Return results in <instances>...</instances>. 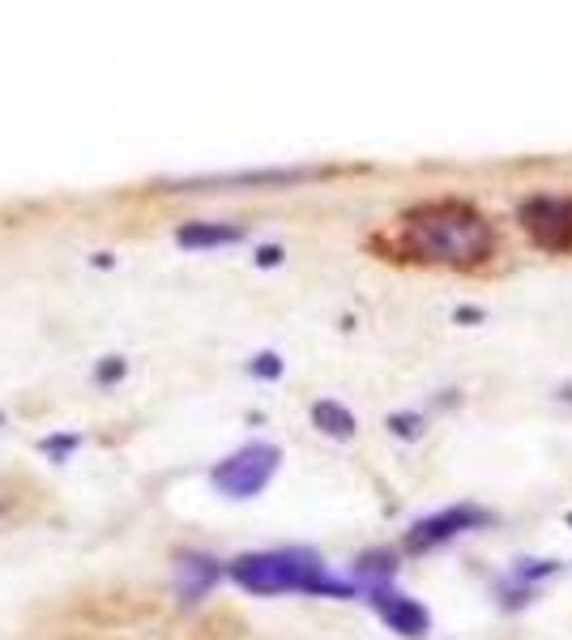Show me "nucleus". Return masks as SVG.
Here are the masks:
<instances>
[{
	"instance_id": "nucleus-1",
	"label": "nucleus",
	"mask_w": 572,
	"mask_h": 640,
	"mask_svg": "<svg viewBox=\"0 0 572 640\" xmlns=\"http://www.w3.org/2000/svg\"><path fill=\"white\" fill-rule=\"evenodd\" d=\"M231 577H235V585L253 593H333V597L351 593L346 581H333L325 572L320 555L308 546L240 555V559H231Z\"/></svg>"
},
{
	"instance_id": "nucleus-2",
	"label": "nucleus",
	"mask_w": 572,
	"mask_h": 640,
	"mask_svg": "<svg viewBox=\"0 0 572 640\" xmlns=\"http://www.w3.org/2000/svg\"><path fill=\"white\" fill-rule=\"evenodd\" d=\"M411 231H415L418 252L436 256V261H478L491 247L487 218L474 214L470 205H458V201H440V205L418 209L411 218Z\"/></svg>"
},
{
	"instance_id": "nucleus-3",
	"label": "nucleus",
	"mask_w": 572,
	"mask_h": 640,
	"mask_svg": "<svg viewBox=\"0 0 572 640\" xmlns=\"http://www.w3.org/2000/svg\"><path fill=\"white\" fill-rule=\"evenodd\" d=\"M278 461H282V452H278L273 444H265V440L244 444L240 452H231L227 461L214 466V487L222 495H231V499H253V495L265 492V483L273 479Z\"/></svg>"
},
{
	"instance_id": "nucleus-4",
	"label": "nucleus",
	"mask_w": 572,
	"mask_h": 640,
	"mask_svg": "<svg viewBox=\"0 0 572 640\" xmlns=\"http://www.w3.org/2000/svg\"><path fill=\"white\" fill-rule=\"evenodd\" d=\"M521 222L543 247H569L572 244V201L560 197H534L521 205Z\"/></svg>"
},
{
	"instance_id": "nucleus-5",
	"label": "nucleus",
	"mask_w": 572,
	"mask_h": 640,
	"mask_svg": "<svg viewBox=\"0 0 572 640\" xmlns=\"http://www.w3.org/2000/svg\"><path fill=\"white\" fill-rule=\"evenodd\" d=\"M491 517L483 512V508H474V504H458V508H445V512H436V517H423L411 526V534H406V551H431V546H440V542L458 539L462 530H474V526H487Z\"/></svg>"
},
{
	"instance_id": "nucleus-6",
	"label": "nucleus",
	"mask_w": 572,
	"mask_h": 640,
	"mask_svg": "<svg viewBox=\"0 0 572 640\" xmlns=\"http://www.w3.org/2000/svg\"><path fill=\"white\" fill-rule=\"evenodd\" d=\"M367 602L380 611V619H385L393 632H402L406 640L427 637V628H431V615L418 606L415 597L389 590V585H367Z\"/></svg>"
},
{
	"instance_id": "nucleus-7",
	"label": "nucleus",
	"mask_w": 572,
	"mask_h": 640,
	"mask_svg": "<svg viewBox=\"0 0 572 640\" xmlns=\"http://www.w3.org/2000/svg\"><path fill=\"white\" fill-rule=\"evenodd\" d=\"M240 240V227H218V222H188L175 231V244L180 247H218V244H235Z\"/></svg>"
},
{
	"instance_id": "nucleus-8",
	"label": "nucleus",
	"mask_w": 572,
	"mask_h": 640,
	"mask_svg": "<svg viewBox=\"0 0 572 640\" xmlns=\"http://www.w3.org/2000/svg\"><path fill=\"white\" fill-rule=\"evenodd\" d=\"M313 423L325 436H338V440H351L355 436V414L346 406H338V401H316Z\"/></svg>"
},
{
	"instance_id": "nucleus-9",
	"label": "nucleus",
	"mask_w": 572,
	"mask_h": 640,
	"mask_svg": "<svg viewBox=\"0 0 572 640\" xmlns=\"http://www.w3.org/2000/svg\"><path fill=\"white\" fill-rule=\"evenodd\" d=\"M253 372L265 376V381H273V376L282 372V363H278V354H257V359H253Z\"/></svg>"
},
{
	"instance_id": "nucleus-10",
	"label": "nucleus",
	"mask_w": 572,
	"mask_h": 640,
	"mask_svg": "<svg viewBox=\"0 0 572 640\" xmlns=\"http://www.w3.org/2000/svg\"><path fill=\"white\" fill-rule=\"evenodd\" d=\"M389 427H393V432H402V436H418L415 414H393V419H389Z\"/></svg>"
},
{
	"instance_id": "nucleus-11",
	"label": "nucleus",
	"mask_w": 572,
	"mask_h": 640,
	"mask_svg": "<svg viewBox=\"0 0 572 640\" xmlns=\"http://www.w3.org/2000/svg\"><path fill=\"white\" fill-rule=\"evenodd\" d=\"M257 261H260V265H278V261H282V247H273V244H269V247H260V252H257Z\"/></svg>"
},
{
	"instance_id": "nucleus-12",
	"label": "nucleus",
	"mask_w": 572,
	"mask_h": 640,
	"mask_svg": "<svg viewBox=\"0 0 572 640\" xmlns=\"http://www.w3.org/2000/svg\"><path fill=\"white\" fill-rule=\"evenodd\" d=\"M120 372H124V363H120V359H115V363H104V367H99V376H104V381H111V376H120Z\"/></svg>"
},
{
	"instance_id": "nucleus-13",
	"label": "nucleus",
	"mask_w": 572,
	"mask_h": 640,
	"mask_svg": "<svg viewBox=\"0 0 572 640\" xmlns=\"http://www.w3.org/2000/svg\"><path fill=\"white\" fill-rule=\"evenodd\" d=\"M569 526H572V512H569Z\"/></svg>"
}]
</instances>
